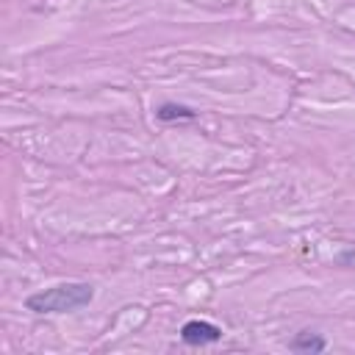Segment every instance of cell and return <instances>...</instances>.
Masks as SVG:
<instances>
[{"mask_svg":"<svg viewBox=\"0 0 355 355\" xmlns=\"http://www.w3.org/2000/svg\"><path fill=\"white\" fill-rule=\"evenodd\" d=\"M92 300H94L92 283H58L31 294L25 300V308L33 313H72L86 308Z\"/></svg>","mask_w":355,"mask_h":355,"instance_id":"obj_1","label":"cell"},{"mask_svg":"<svg viewBox=\"0 0 355 355\" xmlns=\"http://www.w3.org/2000/svg\"><path fill=\"white\" fill-rule=\"evenodd\" d=\"M327 347V341L319 336V333H297L294 338H291V349L294 352H322Z\"/></svg>","mask_w":355,"mask_h":355,"instance_id":"obj_4","label":"cell"},{"mask_svg":"<svg viewBox=\"0 0 355 355\" xmlns=\"http://www.w3.org/2000/svg\"><path fill=\"white\" fill-rule=\"evenodd\" d=\"M180 338L189 347H205V344H216L222 338V330L216 324L205 322V319H189L180 327Z\"/></svg>","mask_w":355,"mask_h":355,"instance_id":"obj_2","label":"cell"},{"mask_svg":"<svg viewBox=\"0 0 355 355\" xmlns=\"http://www.w3.org/2000/svg\"><path fill=\"white\" fill-rule=\"evenodd\" d=\"M155 116L161 122H178V119H194L197 114L189 105H183V103H161L155 108Z\"/></svg>","mask_w":355,"mask_h":355,"instance_id":"obj_3","label":"cell"}]
</instances>
